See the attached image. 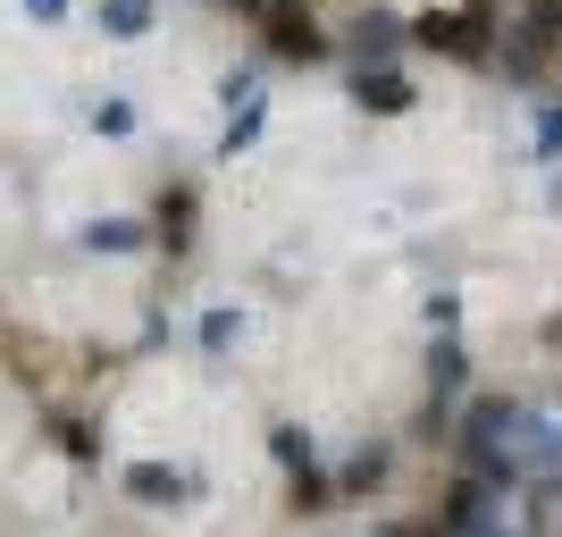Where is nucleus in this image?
Returning <instances> with one entry per match:
<instances>
[{
	"instance_id": "obj_3",
	"label": "nucleus",
	"mask_w": 562,
	"mask_h": 537,
	"mask_svg": "<svg viewBox=\"0 0 562 537\" xmlns=\"http://www.w3.org/2000/svg\"><path fill=\"white\" fill-rule=\"evenodd\" d=\"M193 235H202V193L177 177V186L151 193V244H160L168 260H186V253H193Z\"/></svg>"
},
{
	"instance_id": "obj_6",
	"label": "nucleus",
	"mask_w": 562,
	"mask_h": 537,
	"mask_svg": "<svg viewBox=\"0 0 562 537\" xmlns=\"http://www.w3.org/2000/svg\"><path fill=\"white\" fill-rule=\"evenodd\" d=\"M403 43H412V18H395V9H361V18L345 25L352 68H378V59H395Z\"/></svg>"
},
{
	"instance_id": "obj_11",
	"label": "nucleus",
	"mask_w": 562,
	"mask_h": 537,
	"mask_svg": "<svg viewBox=\"0 0 562 537\" xmlns=\"http://www.w3.org/2000/svg\"><path fill=\"white\" fill-rule=\"evenodd\" d=\"M260 135H269V93H260V101H244V110H227V135H218L211 152H218V160H244V152H252Z\"/></svg>"
},
{
	"instance_id": "obj_15",
	"label": "nucleus",
	"mask_w": 562,
	"mask_h": 537,
	"mask_svg": "<svg viewBox=\"0 0 562 537\" xmlns=\"http://www.w3.org/2000/svg\"><path fill=\"white\" fill-rule=\"evenodd\" d=\"M269 462H278V470L319 462V454H311V428H303V421H278V428H269Z\"/></svg>"
},
{
	"instance_id": "obj_20",
	"label": "nucleus",
	"mask_w": 562,
	"mask_h": 537,
	"mask_svg": "<svg viewBox=\"0 0 562 537\" xmlns=\"http://www.w3.org/2000/svg\"><path fill=\"white\" fill-rule=\"evenodd\" d=\"M378 537H446V521L428 513V521H395V529H378Z\"/></svg>"
},
{
	"instance_id": "obj_1",
	"label": "nucleus",
	"mask_w": 562,
	"mask_h": 537,
	"mask_svg": "<svg viewBox=\"0 0 562 537\" xmlns=\"http://www.w3.org/2000/svg\"><path fill=\"white\" fill-rule=\"evenodd\" d=\"M504 25H513L504 0H446V9H420V18H412V43L437 51V59H462V68H495Z\"/></svg>"
},
{
	"instance_id": "obj_23",
	"label": "nucleus",
	"mask_w": 562,
	"mask_h": 537,
	"mask_svg": "<svg viewBox=\"0 0 562 537\" xmlns=\"http://www.w3.org/2000/svg\"><path fill=\"white\" fill-rule=\"evenodd\" d=\"M554 470H562V421H554Z\"/></svg>"
},
{
	"instance_id": "obj_8",
	"label": "nucleus",
	"mask_w": 562,
	"mask_h": 537,
	"mask_svg": "<svg viewBox=\"0 0 562 537\" xmlns=\"http://www.w3.org/2000/svg\"><path fill=\"white\" fill-rule=\"evenodd\" d=\"M43 428L59 437V454H68L76 470H93V462H101V445H110V437H101V421H85V412H50Z\"/></svg>"
},
{
	"instance_id": "obj_12",
	"label": "nucleus",
	"mask_w": 562,
	"mask_h": 537,
	"mask_svg": "<svg viewBox=\"0 0 562 537\" xmlns=\"http://www.w3.org/2000/svg\"><path fill=\"white\" fill-rule=\"evenodd\" d=\"M93 18H101V34H110V43H143V34L160 25V9H151V0H101Z\"/></svg>"
},
{
	"instance_id": "obj_2",
	"label": "nucleus",
	"mask_w": 562,
	"mask_h": 537,
	"mask_svg": "<svg viewBox=\"0 0 562 537\" xmlns=\"http://www.w3.org/2000/svg\"><path fill=\"white\" fill-rule=\"evenodd\" d=\"M328 25L311 18L303 0H278L269 18H260V59H285V68H311V59H328Z\"/></svg>"
},
{
	"instance_id": "obj_14",
	"label": "nucleus",
	"mask_w": 562,
	"mask_h": 537,
	"mask_svg": "<svg viewBox=\"0 0 562 537\" xmlns=\"http://www.w3.org/2000/svg\"><path fill=\"white\" fill-rule=\"evenodd\" d=\"M235 336H244V311L235 303H211L202 320H193V345L202 353H235Z\"/></svg>"
},
{
	"instance_id": "obj_21",
	"label": "nucleus",
	"mask_w": 562,
	"mask_h": 537,
	"mask_svg": "<svg viewBox=\"0 0 562 537\" xmlns=\"http://www.w3.org/2000/svg\"><path fill=\"white\" fill-rule=\"evenodd\" d=\"M18 9H25L34 25H59V18H68V0H18Z\"/></svg>"
},
{
	"instance_id": "obj_9",
	"label": "nucleus",
	"mask_w": 562,
	"mask_h": 537,
	"mask_svg": "<svg viewBox=\"0 0 562 537\" xmlns=\"http://www.w3.org/2000/svg\"><path fill=\"white\" fill-rule=\"evenodd\" d=\"M428 387H437V395H462L470 387V345H462V327H453V336H437V345H428Z\"/></svg>"
},
{
	"instance_id": "obj_7",
	"label": "nucleus",
	"mask_w": 562,
	"mask_h": 537,
	"mask_svg": "<svg viewBox=\"0 0 562 537\" xmlns=\"http://www.w3.org/2000/svg\"><path fill=\"white\" fill-rule=\"evenodd\" d=\"M386 470H395V445H386V437H361V445L345 454V470H336L345 504H370V495H386V488H395Z\"/></svg>"
},
{
	"instance_id": "obj_13",
	"label": "nucleus",
	"mask_w": 562,
	"mask_h": 537,
	"mask_svg": "<svg viewBox=\"0 0 562 537\" xmlns=\"http://www.w3.org/2000/svg\"><path fill=\"white\" fill-rule=\"evenodd\" d=\"M143 244H151V227H143V219H93V227H85V253H110V260L143 253Z\"/></svg>"
},
{
	"instance_id": "obj_5",
	"label": "nucleus",
	"mask_w": 562,
	"mask_h": 537,
	"mask_svg": "<svg viewBox=\"0 0 562 537\" xmlns=\"http://www.w3.org/2000/svg\"><path fill=\"white\" fill-rule=\"evenodd\" d=\"M117 488H126V504H193L202 479H193L186 462H126V470H117Z\"/></svg>"
},
{
	"instance_id": "obj_19",
	"label": "nucleus",
	"mask_w": 562,
	"mask_h": 537,
	"mask_svg": "<svg viewBox=\"0 0 562 537\" xmlns=\"http://www.w3.org/2000/svg\"><path fill=\"white\" fill-rule=\"evenodd\" d=\"M538 160H562V101H546L538 110V143H529Z\"/></svg>"
},
{
	"instance_id": "obj_16",
	"label": "nucleus",
	"mask_w": 562,
	"mask_h": 537,
	"mask_svg": "<svg viewBox=\"0 0 562 537\" xmlns=\"http://www.w3.org/2000/svg\"><path fill=\"white\" fill-rule=\"evenodd\" d=\"M260 76H269V59H235V68L218 76V101H227V110H244V101H260Z\"/></svg>"
},
{
	"instance_id": "obj_10",
	"label": "nucleus",
	"mask_w": 562,
	"mask_h": 537,
	"mask_svg": "<svg viewBox=\"0 0 562 537\" xmlns=\"http://www.w3.org/2000/svg\"><path fill=\"white\" fill-rule=\"evenodd\" d=\"M285 504L294 513H328V504H345V488H336V470L303 462V470H285Z\"/></svg>"
},
{
	"instance_id": "obj_17",
	"label": "nucleus",
	"mask_w": 562,
	"mask_h": 537,
	"mask_svg": "<svg viewBox=\"0 0 562 537\" xmlns=\"http://www.w3.org/2000/svg\"><path fill=\"white\" fill-rule=\"evenodd\" d=\"M135 126H143L135 101H117V93H110V101H93V135H101V143H135Z\"/></svg>"
},
{
	"instance_id": "obj_22",
	"label": "nucleus",
	"mask_w": 562,
	"mask_h": 537,
	"mask_svg": "<svg viewBox=\"0 0 562 537\" xmlns=\"http://www.w3.org/2000/svg\"><path fill=\"white\" fill-rule=\"evenodd\" d=\"M546 211H562V160H554V186H546Z\"/></svg>"
},
{
	"instance_id": "obj_4",
	"label": "nucleus",
	"mask_w": 562,
	"mask_h": 537,
	"mask_svg": "<svg viewBox=\"0 0 562 537\" xmlns=\"http://www.w3.org/2000/svg\"><path fill=\"white\" fill-rule=\"evenodd\" d=\"M345 93H352V110H370V118H403L412 101H420V85H412L395 59H378V68H352L345 76Z\"/></svg>"
},
{
	"instance_id": "obj_18",
	"label": "nucleus",
	"mask_w": 562,
	"mask_h": 537,
	"mask_svg": "<svg viewBox=\"0 0 562 537\" xmlns=\"http://www.w3.org/2000/svg\"><path fill=\"white\" fill-rule=\"evenodd\" d=\"M420 320H428V336H453V327H462V294H453V286H437V294L420 303Z\"/></svg>"
}]
</instances>
